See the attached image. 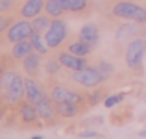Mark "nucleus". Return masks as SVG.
<instances>
[{"label":"nucleus","instance_id":"nucleus-19","mask_svg":"<svg viewBox=\"0 0 146 139\" xmlns=\"http://www.w3.org/2000/svg\"><path fill=\"white\" fill-rule=\"evenodd\" d=\"M32 24H33V30H35V32L44 33V32L50 28L52 21H50V15H44V17H35V19L32 21Z\"/></svg>","mask_w":146,"mask_h":139},{"label":"nucleus","instance_id":"nucleus-24","mask_svg":"<svg viewBox=\"0 0 146 139\" xmlns=\"http://www.w3.org/2000/svg\"><path fill=\"white\" fill-rule=\"evenodd\" d=\"M59 69H61V61L59 59H50V61H46V71L50 72V74H56Z\"/></svg>","mask_w":146,"mask_h":139},{"label":"nucleus","instance_id":"nucleus-9","mask_svg":"<svg viewBox=\"0 0 146 139\" xmlns=\"http://www.w3.org/2000/svg\"><path fill=\"white\" fill-rule=\"evenodd\" d=\"M44 7V0H26L21 9V15L24 19H35Z\"/></svg>","mask_w":146,"mask_h":139},{"label":"nucleus","instance_id":"nucleus-11","mask_svg":"<svg viewBox=\"0 0 146 139\" xmlns=\"http://www.w3.org/2000/svg\"><path fill=\"white\" fill-rule=\"evenodd\" d=\"M24 86H26V98L30 100V102H33V104H37L41 98H43V91H41V87L37 86V82H33L32 78H28V80H24Z\"/></svg>","mask_w":146,"mask_h":139},{"label":"nucleus","instance_id":"nucleus-32","mask_svg":"<svg viewBox=\"0 0 146 139\" xmlns=\"http://www.w3.org/2000/svg\"><path fill=\"white\" fill-rule=\"evenodd\" d=\"M144 57H146V56H144Z\"/></svg>","mask_w":146,"mask_h":139},{"label":"nucleus","instance_id":"nucleus-23","mask_svg":"<svg viewBox=\"0 0 146 139\" xmlns=\"http://www.w3.org/2000/svg\"><path fill=\"white\" fill-rule=\"evenodd\" d=\"M122 100H124V95H111V96H107V98L104 100V106L113 108V106H117V104H120Z\"/></svg>","mask_w":146,"mask_h":139},{"label":"nucleus","instance_id":"nucleus-28","mask_svg":"<svg viewBox=\"0 0 146 139\" xmlns=\"http://www.w3.org/2000/svg\"><path fill=\"white\" fill-rule=\"evenodd\" d=\"M7 26H9V21H7L6 17H0V32H4Z\"/></svg>","mask_w":146,"mask_h":139},{"label":"nucleus","instance_id":"nucleus-10","mask_svg":"<svg viewBox=\"0 0 146 139\" xmlns=\"http://www.w3.org/2000/svg\"><path fill=\"white\" fill-rule=\"evenodd\" d=\"M98 37H100V33H98V28L94 24H85L80 30V39L85 41V43L91 45V46L98 43Z\"/></svg>","mask_w":146,"mask_h":139},{"label":"nucleus","instance_id":"nucleus-8","mask_svg":"<svg viewBox=\"0 0 146 139\" xmlns=\"http://www.w3.org/2000/svg\"><path fill=\"white\" fill-rule=\"evenodd\" d=\"M57 59L61 61V65L67 69H72V71H82V69H85V57L83 56H76V54L72 52H63Z\"/></svg>","mask_w":146,"mask_h":139},{"label":"nucleus","instance_id":"nucleus-17","mask_svg":"<svg viewBox=\"0 0 146 139\" xmlns=\"http://www.w3.org/2000/svg\"><path fill=\"white\" fill-rule=\"evenodd\" d=\"M30 41H32V45H33V50L39 52V54H46V50L50 48L46 45V41H44V35H41L39 32H33V35L30 37Z\"/></svg>","mask_w":146,"mask_h":139},{"label":"nucleus","instance_id":"nucleus-29","mask_svg":"<svg viewBox=\"0 0 146 139\" xmlns=\"http://www.w3.org/2000/svg\"><path fill=\"white\" fill-rule=\"evenodd\" d=\"M94 136H96L94 132H85V134H82V137H94Z\"/></svg>","mask_w":146,"mask_h":139},{"label":"nucleus","instance_id":"nucleus-31","mask_svg":"<svg viewBox=\"0 0 146 139\" xmlns=\"http://www.w3.org/2000/svg\"><path fill=\"white\" fill-rule=\"evenodd\" d=\"M141 137H146V130H144V132H141Z\"/></svg>","mask_w":146,"mask_h":139},{"label":"nucleus","instance_id":"nucleus-25","mask_svg":"<svg viewBox=\"0 0 146 139\" xmlns=\"http://www.w3.org/2000/svg\"><path fill=\"white\" fill-rule=\"evenodd\" d=\"M133 28H135L133 24H128V26H124V28H122L120 32L117 33V37H118V39H124L126 35H131V33H133Z\"/></svg>","mask_w":146,"mask_h":139},{"label":"nucleus","instance_id":"nucleus-15","mask_svg":"<svg viewBox=\"0 0 146 139\" xmlns=\"http://www.w3.org/2000/svg\"><path fill=\"white\" fill-rule=\"evenodd\" d=\"M44 9H46V15H50L52 19H59L61 13H63V11H67L59 0H46V4H44Z\"/></svg>","mask_w":146,"mask_h":139},{"label":"nucleus","instance_id":"nucleus-2","mask_svg":"<svg viewBox=\"0 0 146 139\" xmlns=\"http://www.w3.org/2000/svg\"><path fill=\"white\" fill-rule=\"evenodd\" d=\"M146 56V39L143 37H137V39H131L126 48V63H128L129 69H139L141 61Z\"/></svg>","mask_w":146,"mask_h":139},{"label":"nucleus","instance_id":"nucleus-7","mask_svg":"<svg viewBox=\"0 0 146 139\" xmlns=\"http://www.w3.org/2000/svg\"><path fill=\"white\" fill-rule=\"evenodd\" d=\"M4 95H6V98L9 100V102H19V100L22 98V95H26L24 80L17 74V76H15V80H13V84L9 86V89L4 91Z\"/></svg>","mask_w":146,"mask_h":139},{"label":"nucleus","instance_id":"nucleus-4","mask_svg":"<svg viewBox=\"0 0 146 139\" xmlns=\"http://www.w3.org/2000/svg\"><path fill=\"white\" fill-rule=\"evenodd\" d=\"M65 37H67V24H65L63 21H59V19H54L50 28L44 32V41H46V45L50 48H56V46H59L65 41Z\"/></svg>","mask_w":146,"mask_h":139},{"label":"nucleus","instance_id":"nucleus-3","mask_svg":"<svg viewBox=\"0 0 146 139\" xmlns=\"http://www.w3.org/2000/svg\"><path fill=\"white\" fill-rule=\"evenodd\" d=\"M104 78H106V74H104L100 69H94V67H85V69H82V71H74V74H72V80H74V82L82 84V86H85V87L98 86V84L104 82Z\"/></svg>","mask_w":146,"mask_h":139},{"label":"nucleus","instance_id":"nucleus-22","mask_svg":"<svg viewBox=\"0 0 146 139\" xmlns=\"http://www.w3.org/2000/svg\"><path fill=\"white\" fill-rule=\"evenodd\" d=\"M15 76H17V72H13V71H6V72H2V76H0V89H2V91L9 89V86L13 84Z\"/></svg>","mask_w":146,"mask_h":139},{"label":"nucleus","instance_id":"nucleus-30","mask_svg":"<svg viewBox=\"0 0 146 139\" xmlns=\"http://www.w3.org/2000/svg\"><path fill=\"white\" fill-rule=\"evenodd\" d=\"M30 139H43L41 136H33V137H30Z\"/></svg>","mask_w":146,"mask_h":139},{"label":"nucleus","instance_id":"nucleus-13","mask_svg":"<svg viewBox=\"0 0 146 139\" xmlns=\"http://www.w3.org/2000/svg\"><path fill=\"white\" fill-rule=\"evenodd\" d=\"M39 65H41V56H39V52H35V50H33L30 56L24 57V71L30 72V74H33V72L39 71Z\"/></svg>","mask_w":146,"mask_h":139},{"label":"nucleus","instance_id":"nucleus-5","mask_svg":"<svg viewBox=\"0 0 146 139\" xmlns=\"http://www.w3.org/2000/svg\"><path fill=\"white\" fill-rule=\"evenodd\" d=\"M33 24L28 21H19L15 22V24L9 26V30H7V39L11 41V43H19V41H26L30 39V37L33 35Z\"/></svg>","mask_w":146,"mask_h":139},{"label":"nucleus","instance_id":"nucleus-1","mask_svg":"<svg viewBox=\"0 0 146 139\" xmlns=\"http://www.w3.org/2000/svg\"><path fill=\"white\" fill-rule=\"evenodd\" d=\"M113 15L120 19H128L133 22H146V9L133 2H118L113 7Z\"/></svg>","mask_w":146,"mask_h":139},{"label":"nucleus","instance_id":"nucleus-26","mask_svg":"<svg viewBox=\"0 0 146 139\" xmlns=\"http://www.w3.org/2000/svg\"><path fill=\"white\" fill-rule=\"evenodd\" d=\"M98 69H100V71H102V72H104V74H106V76H107V74H111V72H113V65H111L109 61H102V63H100V67H98Z\"/></svg>","mask_w":146,"mask_h":139},{"label":"nucleus","instance_id":"nucleus-20","mask_svg":"<svg viewBox=\"0 0 146 139\" xmlns=\"http://www.w3.org/2000/svg\"><path fill=\"white\" fill-rule=\"evenodd\" d=\"M67 11H82L87 7V0H59Z\"/></svg>","mask_w":146,"mask_h":139},{"label":"nucleus","instance_id":"nucleus-14","mask_svg":"<svg viewBox=\"0 0 146 139\" xmlns=\"http://www.w3.org/2000/svg\"><path fill=\"white\" fill-rule=\"evenodd\" d=\"M21 115L26 122H33L39 117V111H37V106L33 102H26V104H22V108H21Z\"/></svg>","mask_w":146,"mask_h":139},{"label":"nucleus","instance_id":"nucleus-21","mask_svg":"<svg viewBox=\"0 0 146 139\" xmlns=\"http://www.w3.org/2000/svg\"><path fill=\"white\" fill-rule=\"evenodd\" d=\"M76 111H78V108L72 102H59L57 104V113L63 115V117H74Z\"/></svg>","mask_w":146,"mask_h":139},{"label":"nucleus","instance_id":"nucleus-27","mask_svg":"<svg viewBox=\"0 0 146 139\" xmlns=\"http://www.w3.org/2000/svg\"><path fill=\"white\" fill-rule=\"evenodd\" d=\"M11 6H13L11 0H0V13H2V11H7Z\"/></svg>","mask_w":146,"mask_h":139},{"label":"nucleus","instance_id":"nucleus-18","mask_svg":"<svg viewBox=\"0 0 146 139\" xmlns=\"http://www.w3.org/2000/svg\"><path fill=\"white\" fill-rule=\"evenodd\" d=\"M68 52H72V54H76V56H83L85 57L87 54L91 52V45H87L85 41H76V43H72L70 46H68Z\"/></svg>","mask_w":146,"mask_h":139},{"label":"nucleus","instance_id":"nucleus-16","mask_svg":"<svg viewBox=\"0 0 146 139\" xmlns=\"http://www.w3.org/2000/svg\"><path fill=\"white\" fill-rule=\"evenodd\" d=\"M35 106H37V111H39V117H43V119H52L54 117V108H52V104H50V100L46 96H43Z\"/></svg>","mask_w":146,"mask_h":139},{"label":"nucleus","instance_id":"nucleus-6","mask_svg":"<svg viewBox=\"0 0 146 139\" xmlns=\"http://www.w3.org/2000/svg\"><path fill=\"white\" fill-rule=\"evenodd\" d=\"M52 100L56 104L59 102H72V104H78L80 100H82V96L78 95V93L67 89V87H61V86H56L52 89Z\"/></svg>","mask_w":146,"mask_h":139},{"label":"nucleus","instance_id":"nucleus-12","mask_svg":"<svg viewBox=\"0 0 146 139\" xmlns=\"http://www.w3.org/2000/svg\"><path fill=\"white\" fill-rule=\"evenodd\" d=\"M33 52V45H32V41H19V43H15L13 45V57H17V59H24L26 56H30V54Z\"/></svg>","mask_w":146,"mask_h":139}]
</instances>
